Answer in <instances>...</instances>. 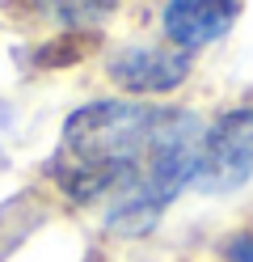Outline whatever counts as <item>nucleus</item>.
<instances>
[{
  "label": "nucleus",
  "mask_w": 253,
  "mask_h": 262,
  "mask_svg": "<svg viewBox=\"0 0 253 262\" xmlns=\"http://www.w3.org/2000/svg\"><path fill=\"white\" fill-rule=\"evenodd\" d=\"M190 68H194V51H181V47H123L106 63L110 80L135 97L173 93L177 85H186Z\"/></svg>",
  "instance_id": "nucleus-3"
},
{
  "label": "nucleus",
  "mask_w": 253,
  "mask_h": 262,
  "mask_svg": "<svg viewBox=\"0 0 253 262\" xmlns=\"http://www.w3.org/2000/svg\"><path fill=\"white\" fill-rule=\"evenodd\" d=\"M34 9L63 30H84V26H101L118 9V0H34Z\"/></svg>",
  "instance_id": "nucleus-5"
},
{
  "label": "nucleus",
  "mask_w": 253,
  "mask_h": 262,
  "mask_svg": "<svg viewBox=\"0 0 253 262\" xmlns=\"http://www.w3.org/2000/svg\"><path fill=\"white\" fill-rule=\"evenodd\" d=\"M253 178V106L228 110L202 131L194 186L207 194L241 190Z\"/></svg>",
  "instance_id": "nucleus-2"
},
{
  "label": "nucleus",
  "mask_w": 253,
  "mask_h": 262,
  "mask_svg": "<svg viewBox=\"0 0 253 262\" xmlns=\"http://www.w3.org/2000/svg\"><path fill=\"white\" fill-rule=\"evenodd\" d=\"M156 119H160V106L127 102V97H106V102L80 106L67 114L59 152L47 165V173L76 203L118 199L144 165Z\"/></svg>",
  "instance_id": "nucleus-1"
},
{
  "label": "nucleus",
  "mask_w": 253,
  "mask_h": 262,
  "mask_svg": "<svg viewBox=\"0 0 253 262\" xmlns=\"http://www.w3.org/2000/svg\"><path fill=\"white\" fill-rule=\"evenodd\" d=\"M236 13H241V0H169L165 38L181 51H198V47L228 34Z\"/></svg>",
  "instance_id": "nucleus-4"
},
{
  "label": "nucleus",
  "mask_w": 253,
  "mask_h": 262,
  "mask_svg": "<svg viewBox=\"0 0 253 262\" xmlns=\"http://www.w3.org/2000/svg\"><path fill=\"white\" fill-rule=\"evenodd\" d=\"M228 262H253V237H236L228 245Z\"/></svg>",
  "instance_id": "nucleus-6"
}]
</instances>
